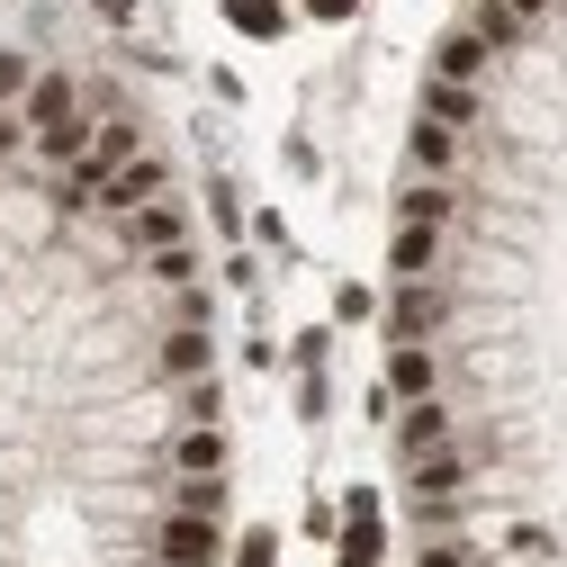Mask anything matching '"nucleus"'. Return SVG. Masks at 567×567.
Masks as SVG:
<instances>
[{"label":"nucleus","instance_id":"f257e3e1","mask_svg":"<svg viewBox=\"0 0 567 567\" xmlns=\"http://www.w3.org/2000/svg\"><path fill=\"white\" fill-rule=\"evenodd\" d=\"M379 558H388L379 486H351V495H342V532H333V567H379Z\"/></svg>","mask_w":567,"mask_h":567},{"label":"nucleus","instance_id":"f03ea898","mask_svg":"<svg viewBox=\"0 0 567 567\" xmlns=\"http://www.w3.org/2000/svg\"><path fill=\"white\" fill-rule=\"evenodd\" d=\"M154 558H163V567H217V558H226V532L207 523V514H172V523L154 532Z\"/></svg>","mask_w":567,"mask_h":567},{"label":"nucleus","instance_id":"7ed1b4c3","mask_svg":"<svg viewBox=\"0 0 567 567\" xmlns=\"http://www.w3.org/2000/svg\"><path fill=\"white\" fill-rule=\"evenodd\" d=\"M163 189H172V163H163V154H135V163L91 198V207H109V217H135V207H154Z\"/></svg>","mask_w":567,"mask_h":567},{"label":"nucleus","instance_id":"20e7f679","mask_svg":"<svg viewBox=\"0 0 567 567\" xmlns=\"http://www.w3.org/2000/svg\"><path fill=\"white\" fill-rule=\"evenodd\" d=\"M433 388H442L433 351H423V342H396V351H388V370H379V396H388V405H423Z\"/></svg>","mask_w":567,"mask_h":567},{"label":"nucleus","instance_id":"39448f33","mask_svg":"<svg viewBox=\"0 0 567 567\" xmlns=\"http://www.w3.org/2000/svg\"><path fill=\"white\" fill-rule=\"evenodd\" d=\"M442 324V289H423V279H396V298H388V351L396 342H423Z\"/></svg>","mask_w":567,"mask_h":567},{"label":"nucleus","instance_id":"423d86ee","mask_svg":"<svg viewBox=\"0 0 567 567\" xmlns=\"http://www.w3.org/2000/svg\"><path fill=\"white\" fill-rule=\"evenodd\" d=\"M19 109H28V126L45 135V126H63V117H82V82H73V73H37Z\"/></svg>","mask_w":567,"mask_h":567},{"label":"nucleus","instance_id":"0eeeda50","mask_svg":"<svg viewBox=\"0 0 567 567\" xmlns=\"http://www.w3.org/2000/svg\"><path fill=\"white\" fill-rule=\"evenodd\" d=\"M442 433H451V405H442V396L405 405V414H396V460H423V451H442Z\"/></svg>","mask_w":567,"mask_h":567},{"label":"nucleus","instance_id":"6e6552de","mask_svg":"<svg viewBox=\"0 0 567 567\" xmlns=\"http://www.w3.org/2000/svg\"><path fill=\"white\" fill-rule=\"evenodd\" d=\"M126 244L135 252H172V244H189V217H181L172 198H154V207H135V217H126Z\"/></svg>","mask_w":567,"mask_h":567},{"label":"nucleus","instance_id":"1a4fd4ad","mask_svg":"<svg viewBox=\"0 0 567 567\" xmlns=\"http://www.w3.org/2000/svg\"><path fill=\"white\" fill-rule=\"evenodd\" d=\"M217 10H226V28L252 37V45H279V37H289V0H217Z\"/></svg>","mask_w":567,"mask_h":567},{"label":"nucleus","instance_id":"9d476101","mask_svg":"<svg viewBox=\"0 0 567 567\" xmlns=\"http://www.w3.org/2000/svg\"><path fill=\"white\" fill-rule=\"evenodd\" d=\"M207 361H217L207 324H172V333H163V379H207Z\"/></svg>","mask_w":567,"mask_h":567},{"label":"nucleus","instance_id":"9b49d317","mask_svg":"<svg viewBox=\"0 0 567 567\" xmlns=\"http://www.w3.org/2000/svg\"><path fill=\"white\" fill-rule=\"evenodd\" d=\"M486 63H495V54H486V45L468 37V28H451V37L433 45V82H460V91H468V82L486 73Z\"/></svg>","mask_w":567,"mask_h":567},{"label":"nucleus","instance_id":"f8f14e48","mask_svg":"<svg viewBox=\"0 0 567 567\" xmlns=\"http://www.w3.org/2000/svg\"><path fill=\"white\" fill-rule=\"evenodd\" d=\"M172 468L181 477H217L226 468V433H217V423H189V433L172 442Z\"/></svg>","mask_w":567,"mask_h":567},{"label":"nucleus","instance_id":"ddd939ff","mask_svg":"<svg viewBox=\"0 0 567 567\" xmlns=\"http://www.w3.org/2000/svg\"><path fill=\"white\" fill-rule=\"evenodd\" d=\"M433 261H442V235H433V226H396V235H388V270H396V279H423Z\"/></svg>","mask_w":567,"mask_h":567},{"label":"nucleus","instance_id":"4468645a","mask_svg":"<svg viewBox=\"0 0 567 567\" xmlns=\"http://www.w3.org/2000/svg\"><path fill=\"white\" fill-rule=\"evenodd\" d=\"M442 217H460V198L442 181H405L396 189V226H442Z\"/></svg>","mask_w":567,"mask_h":567},{"label":"nucleus","instance_id":"2eb2a0df","mask_svg":"<svg viewBox=\"0 0 567 567\" xmlns=\"http://www.w3.org/2000/svg\"><path fill=\"white\" fill-rule=\"evenodd\" d=\"M91 135H100V117H63V126H45V135H37V163H63V172H73V163L91 154Z\"/></svg>","mask_w":567,"mask_h":567},{"label":"nucleus","instance_id":"dca6fc26","mask_svg":"<svg viewBox=\"0 0 567 567\" xmlns=\"http://www.w3.org/2000/svg\"><path fill=\"white\" fill-rule=\"evenodd\" d=\"M405 154H414V172H451V163H460V135H451V126H433V117H414Z\"/></svg>","mask_w":567,"mask_h":567},{"label":"nucleus","instance_id":"f3484780","mask_svg":"<svg viewBox=\"0 0 567 567\" xmlns=\"http://www.w3.org/2000/svg\"><path fill=\"white\" fill-rule=\"evenodd\" d=\"M423 117H433V126H477V91H460V82H423Z\"/></svg>","mask_w":567,"mask_h":567},{"label":"nucleus","instance_id":"a211bd4d","mask_svg":"<svg viewBox=\"0 0 567 567\" xmlns=\"http://www.w3.org/2000/svg\"><path fill=\"white\" fill-rule=\"evenodd\" d=\"M217 505H226V477H181L172 495V514H207V523H217Z\"/></svg>","mask_w":567,"mask_h":567},{"label":"nucleus","instance_id":"6ab92c4d","mask_svg":"<svg viewBox=\"0 0 567 567\" xmlns=\"http://www.w3.org/2000/svg\"><path fill=\"white\" fill-rule=\"evenodd\" d=\"M154 261V279H163V289H198V252L189 244H172V252H145Z\"/></svg>","mask_w":567,"mask_h":567},{"label":"nucleus","instance_id":"aec40b11","mask_svg":"<svg viewBox=\"0 0 567 567\" xmlns=\"http://www.w3.org/2000/svg\"><path fill=\"white\" fill-rule=\"evenodd\" d=\"M235 567H279V532H270V523H252V532L235 540Z\"/></svg>","mask_w":567,"mask_h":567},{"label":"nucleus","instance_id":"412c9836","mask_svg":"<svg viewBox=\"0 0 567 567\" xmlns=\"http://www.w3.org/2000/svg\"><path fill=\"white\" fill-rule=\"evenodd\" d=\"M333 316H342V324H361V316H379V298L361 289V279H342V289H333Z\"/></svg>","mask_w":567,"mask_h":567},{"label":"nucleus","instance_id":"4be33fe9","mask_svg":"<svg viewBox=\"0 0 567 567\" xmlns=\"http://www.w3.org/2000/svg\"><path fill=\"white\" fill-rule=\"evenodd\" d=\"M28 82H37V73H28V54H0V109L28 100Z\"/></svg>","mask_w":567,"mask_h":567},{"label":"nucleus","instance_id":"5701e85b","mask_svg":"<svg viewBox=\"0 0 567 567\" xmlns=\"http://www.w3.org/2000/svg\"><path fill=\"white\" fill-rule=\"evenodd\" d=\"M181 405H189V423H217V405H226V396H217V379H189V396H181Z\"/></svg>","mask_w":567,"mask_h":567},{"label":"nucleus","instance_id":"b1692460","mask_svg":"<svg viewBox=\"0 0 567 567\" xmlns=\"http://www.w3.org/2000/svg\"><path fill=\"white\" fill-rule=\"evenodd\" d=\"M307 19L316 28H342V19H361V0H307Z\"/></svg>","mask_w":567,"mask_h":567},{"label":"nucleus","instance_id":"393cba45","mask_svg":"<svg viewBox=\"0 0 567 567\" xmlns=\"http://www.w3.org/2000/svg\"><path fill=\"white\" fill-rule=\"evenodd\" d=\"M333 532H342V514H333L324 495H316V505H307V540H333Z\"/></svg>","mask_w":567,"mask_h":567},{"label":"nucleus","instance_id":"a878e982","mask_svg":"<svg viewBox=\"0 0 567 567\" xmlns=\"http://www.w3.org/2000/svg\"><path fill=\"white\" fill-rule=\"evenodd\" d=\"M423 567H468V549H460V540H433V549H423Z\"/></svg>","mask_w":567,"mask_h":567},{"label":"nucleus","instance_id":"bb28decb","mask_svg":"<svg viewBox=\"0 0 567 567\" xmlns=\"http://www.w3.org/2000/svg\"><path fill=\"white\" fill-rule=\"evenodd\" d=\"M10 154H19V117L0 109V163H10Z\"/></svg>","mask_w":567,"mask_h":567},{"label":"nucleus","instance_id":"cd10ccee","mask_svg":"<svg viewBox=\"0 0 567 567\" xmlns=\"http://www.w3.org/2000/svg\"><path fill=\"white\" fill-rule=\"evenodd\" d=\"M505 10H514V19H523V28H532V19H540V10H549V0H505Z\"/></svg>","mask_w":567,"mask_h":567}]
</instances>
